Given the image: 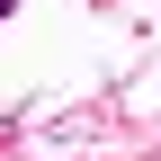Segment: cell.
Masks as SVG:
<instances>
[{"label":"cell","mask_w":161,"mask_h":161,"mask_svg":"<svg viewBox=\"0 0 161 161\" xmlns=\"http://www.w3.org/2000/svg\"><path fill=\"white\" fill-rule=\"evenodd\" d=\"M0 18H9V0H0Z\"/></svg>","instance_id":"cell-1"}]
</instances>
